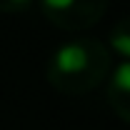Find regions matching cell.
<instances>
[{
	"label": "cell",
	"mask_w": 130,
	"mask_h": 130,
	"mask_svg": "<svg viewBox=\"0 0 130 130\" xmlns=\"http://www.w3.org/2000/svg\"><path fill=\"white\" fill-rule=\"evenodd\" d=\"M113 70V53L95 38L70 40L50 55L45 65L48 83L63 95H88L108 80Z\"/></svg>",
	"instance_id": "6da1fadb"
},
{
	"label": "cell",
	"mask_w": 130,
	"mask_h": 130,
	"mask_svg": "<svg viewBox=\"0 0 130 130\" xmlns=\"http://www.w3.org/2000/svg\"><path fill=\"white\" fill-rule=\"evenodd\" d=\"M110 0H40L43 15L63 30H88L105 15Z\"/></svg>",
	"instance_id": "7a4b0ae2"
},
{
	"label": "cell",
	"mask_w": 130,
	"mask_h": 130,
	"mask_svg": "<svg viewBox=\"0 0 130 130\" xmlns=\"http://www.w3.org/2000/svg\"><path fill=\"white\" fill-rule=\"evenodd\" d=\"M108 103L113 113L130 125V60L115 68V73L108 80Z\"/></svg>",
	"instance_id": "3957f363"
},
{
	"label": "cell",
	"mask_w": 130,
	"mask_h": 130,
	"mask_svg": "<svg viewBox=\"0 0 130 130\" xmlns=\"http://www.w3.org/2000/svg\"><path fill=\"white\" fill-rule=\"evenodd\" d=\"M108 45H110L118 55H123V58H128V60H130V15L120 18L113 28H110Z\"/></svg>",
	"instance_id": "277c9868"
},
{
	"label": "cell",
	"mask_w": 130,
	"mask_h": 130,
	"mask_svg": "<svg viewBox=\"0 0 130 130\" xmlns=\"http://www.w3.org/2000/svg\"><path fill=\"white\" fill-rule=\"evenodd\" d=\"M30 5H32V0H0V13L15 15V13H25Z\"/></svg>",
	"instance_id": "5b68a950"
}]
</instances>
